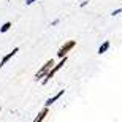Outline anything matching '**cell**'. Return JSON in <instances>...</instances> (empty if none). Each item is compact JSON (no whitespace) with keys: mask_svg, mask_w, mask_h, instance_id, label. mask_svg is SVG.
<instances>
[{"mask_svg":"<svg viewBox=\"0 0 122 122\" xmlns=\"http://www.w3.org/2000/svg\"><path fill=\"white\" fill-rule=\"evenodd\" d=\"M65 62H67V57L63 56V57H62V60H60L59 63H56V65H52V67L49 68V71H48V73H46V75H45V79H43V84H48V81H49L51 78L54 76L56 73H57V71H59V70H60V68H62L63 65H65Z\"/></svg>","mask_w":122,"mask_h":122,"instance_id":"cell-1","label":"cell"},{"mask_svg":"<svg viewBox=\"0 0 122 122\" xmlns=\"http://www.w3.org/2000/svg\"><path fill=\"white\" fill-rule=\"evenodd\" d=\"M52 65H54V60H52V59L48 60V62H46L45 65H43V67H41L40 70H38V73L35 75V79H36V81H38V79H41V78H45V75H46L48 71H49V68L52 67Z\"/></svg>","mask_w":122,"mask_h":122,"instance_id":"cell-2","label":"cell"},{"mask_svg":"<svg viewBox=\"0 0 122 122\" xmlns=\"http://www.w3.org/2000/svg\"><path fill=\"white\" fill-rule=\"evenodd\" d=\"M75 45H76V41H75V40H70V41H67V43H65V45H63L62 48L59 49V52H57V56H59L60 59H62V57H63L65 54H67L68 51L75 48Z\"/></svg>","mask_w":122,"mask_h":122,"instance_id":"cell-3","label":"cell"},{"mask_svg":"<svg viewBox=\"0 0 122 122\" xmlns=\"http://www.w3.org/2000/svg\"><path fill=\"white\" fill-rule=\"evenodd\" d=\"M16 52H19V48H14V49H13V51H11V52H8V54H6V56H5V57H3V59H2V60H0V68H2V67H3V65H5V63H6V62H8V60H10V59H11V57H13V56H14V54H16Z\"/></svg>","mask_w":122,"mask_h":122,"instance_id":"cell-4","label":"cell"},{"mask_svg":"<svg viewBox=\"0 0 122 122\" xmlns=\"http://www.w3.org/2000/svg\"><path fill=\"white\" fill-rule=\"evenodd\" d=\"M62 95H63V91H60L59 94H57V95H54V97H52V98H49V100H46V103H45V105H46V106H51V105L54 103L56 100H59L60 97H62Z\"/></svg>","mask_w":122,"mask_h":122,"instance_id":"cell-5","label":"cell"},{"mask_svg":"<svg viewBox=\"0 0 122 122\" xmlns=\"http://www.w3.org/2000/svg\"><path fill=\"white\" fill-rule=\"evenodd\" d=\"M45 116H48V106H46V108L43 109V111H41V113L38 114V116H36L35 119H33V122H41L43 119H45Z\"/></svg>","mask_w":122,"mask_h":122,"instance_id":"cell-6","label":"cell"},{"mask_svg":"<svg viewBox=\"0 0 122 122\" xmlns=\"http://www.w3.org/2000/svg\"><path fill=\"white\" fill-rule=\"evenodd\" d=\"M108 48H109V41H105L103 45L98 48V54H103V52H106V51H108Z\"/></svg>","mask_w":122,"mask_h":122,"instance_id":"cell-7","label":"cell"},{"mask_svg":"<svg viewBox=\"0 0 122 122\" xmlns=\"http://www.w3.org/2000/svg\"><path fill=\"white\" fill-rule=\"evenodd\" d=\"M10 27H11V22H5L3 25L0 27V32H2V33H5V32H8V30H10Z\"/></svg>","mask_w":122,"mask_h":122,"instance_id":"cell-8","label":"cell"},{"mask_svg":"<svg viewBox=\"0 0 122 122\" xmlns=\"http://www.w3.org/2000/svg\"><path fill=\"white\" fill-rule=\"evenodd\" d=\"M33 2H36V0H25V5H32Z\"/></svg>","mask_w":122,"mask_h":122,"instance_id":"cell-9","label":"cell"},{"mask_svg":"<svg viewBox=\"0 0 122 122\" xmlns=\"http://www.w3.org/2000/svg\"><path fill=\"white\" fill-rule=\"evenodd\" d=\"M121 11H122L121 8H119V10H116V11H113V16H116V14H119V13H121Z\"/></svg>","mask_w":122,"mask_h":122,"instance_id":"cell-10","label":"cell"}]
</instances>
